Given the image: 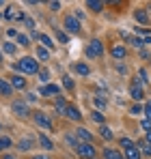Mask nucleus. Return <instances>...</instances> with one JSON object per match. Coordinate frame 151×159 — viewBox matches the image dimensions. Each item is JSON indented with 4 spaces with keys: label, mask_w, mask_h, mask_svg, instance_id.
Wrapping results in <instances>:
<instances>
[{
    "label": "nucleus",
    "mask_w": 151,
    "mask_h": 159,
    "mask_svg": "<svg viewBox=\"0 0 151 159\" xmlns=\"http://www.w3.org/2000/svg\"><path fill=\"white\" fill-rule=\"evenodd\" d=\"M76 151H78L82 157H93V155H95V148H93L91 144H86V142H82V144H80Z\"/></svg>",
    "instance_id": "nucleus-5"
},
{
    "label": "nucleus",
    "mask_w": 151,
    "mask_h": 159,
    "mask_svg": "<svg viewBox=\"0 0 151 159\" xmlns=\"http://www.w3.org/2000/svg\"><path fill=\"white\" fill-rule=\"evenodd\" d=\"M136 146H138V151L143 148V151H145L147 155H151V144H149V142H147V140H143V142H138Z\"/></svg>",
    "instance_id": "nucleus-19"
},
{
    "label": "nucleus",
    "mask_w": 151,
    "mask_h": 159,
    "mask_svg": "<svg viewBox=\"0 0 151 159\" xmlns=\"http://www.w3.org/2000/svg\"><path fill=\"white\" fill-rule=\"evenodd\" d=\"M104 157L106 159H123V155L117 153V151H112V148H106V151H104Z\"/></svg>",
    "instance_id": "nucleus-10"
},
{
    "label": "nucleus",
    "mask_w": 151,
    "mask_h": 159,
    "mask_svg": "<svg viewBox=\"0 0 151 159\" xmlns=\"http://www.w3.org/2000/svg\"><path fill=\"white\" fill-rule=\"evenodd\" d=\"M140 112H143V110H140L138 106H134V107H132V114H140Z\"/></svg>",
    "instance_id": "nucleus-37"
},
{
    "label": "nucleus",
    "mask_w": 151,
    "mask_h": 159,
    "mask_svg": "<svg viewBox=\"0 0 151 159\" xmlns=\"http://www.w3.org/2000/svg\"><path fill=\"white\" fill-rule=\"evenodd\" d=\"M145 114H147V120L151 123V101H147V106H145Z\"/></svg>",
    "instance_id": "nucleus-31"
},
{
    "label": "nucleus",
    "mask_w": 151,
    "mask_h": 159,
    "mask_svg": "<svg viewBox=\"0 0 151 159\" xmlns=\"http://www.w3.org/2000/svg\"><path fill=\"white\" fill-rule=\"evenodd\" d=\"M100 133H101V138H106V140H110V138H112V131H110L106 125H101V127H100Z\"/></svg>",
    "instance_id": "nucleus-21"
},
{
    "label": "nucleus",
    "mask_w": 151,
    "mask_h": 159,
    "mask_svg": "<svg viewBox=\"0 0 151 159\" xmlns=\"http://www.w3.org/2000/svg\"><path fill=\"white\" fill-rule=\"evenodd\" d=\"M58 93H61V88L56 84H48V86H43L39 90V95H58Z\"/></svg>",
    "instance_id": "nucleus-7"
},
{
    "label": "nucleus",
    "mask_w": 151,
    "mask_h": 159,
    "mask_svg": "<svg viewBox=\"0 0 151 159\" xmlns=\"http://www.w3.org/2000/svg\"><path fill=\"white\" fill-rule=\"evenodd\" d=\"M63 84H65V88H69V90L74 88V82H71L69 78H65V80H63Z\"/></svg>",
    "instance_id": "nucleus-34"
},
{
    "label": "nucleus",
    "mask_w": 151,
    "mask_h": 159,
    "mask_svg": "<svg viewBox=\"0 0 151 159\" xmlns=\"http://www.w3.org/2000/svg\"><path fill=\"white\" fill-rule=\"evenodd\" d=\"M48 78H50V73H48L46 69H41V71H39V80H41V82H48Z\"/></svg>",
    "instance_id": "nucleus-26"
},
{
    "label": "nucleus",
    "mask_w": 151,
    "mask_h": 159,
    "mask_svg": "<svg viewBox=\"0 0 151 159\" xmlns=\"http://www.w3.org/2000/svg\"><path fill=\"white\" fill-rule=\"evenodd\" d=\"M4 159H15V157L13 155H4Z\"/></svg>",
    "instance_id": "nucleus-40"
},
{
    "label": "nucleus",
    "mask_w": 151,
    "mask_h": 159,
    "mask_svg": "<svg viewBox=\"0 0 151 159\" xmlns=\"http://www.w3.org/2000/svg\"><path fill=\"white\" fill-rule=\"evenodd\" d=\"M112 56H114V58H123V56H125V48H123V45H114V48H112Z\"/></svg>",
    "instance_id": "nucleus-14"
},
{
    "label": "nucleus",
    "mask_w": 151,
    "mask_h": 159,
    "mask_svg": "<svg viewBox=\"0 0 151 159\" xmlns=\"http://www.w3.org/2000/svg\"><path fill=\"white\" fill-rule=\"evenodd\" d=\"M37 39H39V41H41L46 48H54V43H52V39L48 37V34H37Z\"/></svg>",
    "instance_id": "nucleus-16"
},
{
    "label": "nucleus",
    "mask_w": 151,
    "mask_h": 159,
    "mask_svg": "<svg viewBox=\"0 0 151 159\" xmlns=\"http://www.w3.org/2000/svg\"><path fill=\"white\" fill-rule=\"evenodd\" d=\"M86 7H89V9H93V11H101V9H104V2H100V0H89V2H86Z\"/></svg>",
    "instance_id": "nucleus-13"
},
{
    "label": "nucleus",
    "mask_w": 151,
    "mask_h": 159,
    "mask_svg": "<svg viewBox=\"0 0 151 159\" xmlns=\"http://www.w3.org/2000/svg\"><path fill=\"white\" fill-rule=\"evenodd\" d=\"M0 95H4V97L13 95V86L9 82H4V80H0Z\"/></svg>",
    "instance_id": "nucleus-8"
},
{
    "label": "nucleus",
    "mask_w": 151,
    "mask_h": 159,
    "mask_svg": "<svg viewBox=\"0 0 151 159\" xmlns=\"http://www.w3.org/2000/svg\"><path fill=\"white\" fill-rule=\"evenodd\" d=\"M7 146H11V140L9 138H0V148H7Z\"/></svg>",
    "instance_id": "nucleus-30"
},
{
    "label": "nucleus",
    "mask_w": 151,
    "mask_h": 159,
    "mask_svg": "<svg viewBox=\"0 0 151 159\" xmlns=\"http://www.w3.org/2000/svg\"><path fill=\"white\" fill-rule=\"evenodd\" d=\"M140 127H143L147 133H151V123H149V120H143V125H140Z\"/></svg>",
    "instance_id": "nucleus-33"
},
{
    "label": "nucleus",
    "mask_w": 151,
    "mask_h": 159,
    "mask_svg": "<svg viewBox=\"0 0 151 159\" xmlns=\"http://www.w3.org/2000/svg\"><path fill=\"white\" fill-rule=\"evenodd\" d=\"M101 54H104V45H101V41L93 39V41L86 45V56H89V58H100Z\"/></svg>",
    "instance_id": "nucleus-2"
},
{
    "label": "nucleus",
    "mask_w": 151,
    "mask_h": 159,
    "mask_svg": "<svg viewBox=\"0 0 151 159\" xmlns=\"http://www.w3.org/2000/svg\"><path fill=\"white\" fill-rule=\"evenodd\" d=\"M65 114H67L69 118H74V120H80V112H78V110H76L74 106H69V107H67V112H65Z\"/></svg>",
    "instance_id": "nucleus-15"
},
{
    "label": "nucleus",
    "mask_w": 151,
    "mask_h": 159,
    "mask_svg": "<svg viewBox=\"0 0 151 159\" xmlns=\"http://www.w3.org/2000/svg\"><path fill=\"white\" fill-rule=\"evenodd\" d=\"M78 135H80V138H82V140H84L86 144H91V140H93V135H91V131H86V129H82V127L78 129Z\"/></svg>",
    "instance_id": "nucleus-12"
},
{
    "label": "nucleus",
    "mask_w": 151,
    "mask_h": 159,
    "mask_svg": "<svg viewBox=\"0 0 151 159\" xmlns=\"http://www.w3.org/2000/svg\"><path fill=\"white\" fill-rule=\"evenodd\" d=\"M17 69H20V71H26V73H37V71H39V65H37L35 58L24 56V58L20 60V65H17Z\"/></svg>",
    "instance_id": "nucleus-1"
},
{
    "label": "nucleus",
    "mask_w": 151,
    "mask_h": 159,
    "mask_svg": "<svg viewBox=\"0 0 151 159\" xmlns=\"http://www.w3.org/2000/svg\"><path fill=\"white\" fill-rule=\"evenodd\" d=\"M125 155H127V159H140V151H138V146L134 144V146L125 148Z\"/></svg>",
    "instance_id": "nucleus-9"
},
{
    "label": "nucleus",
    "mask_w": 151,
    "mask_h": 159,
    "mask_svg": "<svg viewBox=\"0 0 151 159\" xmlns=\"http://www.w3.org/2000/svg\"><path fill=\"white\" fill-rule=\"evenodd\" d=\"M50 9H52V11H58V9H61V4H58V2H50Z\"/></svg>",
    "instance_id": "nucleus-36"
},
{
    "label": "nucleus",
    "mask_w": 151,
    "mask_h": 159,
    "mask_svg": "<svg viewBox=\"0 0 151 159\" xmlns=\"http://www.w3.org/2000/svg\"><path fill=\"white\" fill-rule=\"evenodd\" d=\"M129 95H132L134 99H143V97H145V90H143V86H140V80H134V82H132Z\"/></svg>",
    "instance_id": "nucleus-3"
},
{
    "label": "nucleus",
    "mask_w": 151,
    "mask_h": 159,
    "mask_svg": "<svg viewBox=\"0 0 151 159\" xmlns=\"http://www.w3.org/2000/svg\"><path fill=\"white\" fill-rule=\"evenodd\" d=\"M56 37H58V39H61V43H67V37H65V34H63V32H56Z\"/></svg>",
    "instance_id": "nucleus-35"
},
{
    "label": "nucleus",
    "mask_w": 151,
    "mask_h": 159,
    "mask_svg": "<svg viewBox=\"0 0 151 159\" xmlns=\"http://www.w3.org/2000/svg\"><path fill=\"white\" fill-rule=\"evenodd\" d=\"M13 110H15V114H20V116H26V114H28L24 103H13Z\"/></svg>",
    "instance_id": "nucleus-18"
},
{
    "label": "nucleus",
    "mask_w": 151,
    "mask_h": 159,
    "mask_svg": "<svg viewBox=\"0 0 151 159\" xmlns=\"http://www.w3.org/2000/svg\"><path fill=\"white\" fill-rule=\"evenodd\" d=\"M121 146H123V148H129V146H134V142L127 140V138H121Z\"/></svg>",
    "instance_id": "nucleus-28"
},
{
    "label": "nucleus",
    "mask_w": 151,
    "mask_h": 159,
    "mask_svg": "<svg viewBox=\"0 0 151 159\" xmlns=\"http://www.w3.org/2000/svg\"><path fill=\"white\" fill-rule=\"evenodd\" d=\"M0 60H2V52H0Z\"/></svg>",
    "instance_id": "nucleus-41"
},
{
    "label": "nucleus",
    "mask_w": 151,
    "mask_h": 159,
    "mask_svg": "<svg viewBox=\"0 0 151 159\" xmlns=\"http://www.w3.org/2000/svg\"><path fill=\"white\" fill-rule=\"evenodd\" d=\"M37 56H39L41 60H48V50H46V48H37Z\"/></svg>",
    "instance_id": "nucleus-23"
},
{
    "label": "nucleus",
    "mask_w": 151,
    "mask_h": 159,
    "mask_svg": "<svg viewBox=\"0 0 151 159\" xmlns=\"http://www.w3.org/2000/svg\"><path fill=\"white\" fill-rule=\"evenodd\" d=\"M91 118H93V120H97V123H101V120H104V114H101V112H93V114H91Z\"/></svg>",
    "instance_id": "nucleus-27"
},
{
    "label": "nucleus",
    "mask_w": 151,
    "mask_h": 159,
    "mask_svg": "<svg viewBox=\"0 0 151 159\" xmlns=\"http://www.w3.org/2000/svg\"><path fill=\"white\" fill-rule=\"evenodd\" d=\"M147 142H149V144H151V133H147Z\"/></svg>",
    "instance_id": "nucleus-39"
},
{
    "label": "nucleus",
    "mask_w": 151,
    "mask_h": 159,
    "mask_svg": "<svg viewBox=\"0 0 151 159\" xmlns=\"http://www.w3.org/2000/svg\"><path fill=\"white\" fill-rule=\"evenodd\" d=\"M76 71H78L80 75H89V67H86V65H82V62H80V65H76Z\"/></svg>",
    "instance_id": "nucleus-22"
},
{
    "label": "nucleus",
    "mask_w": 151,
    "mask_h": 159,
    "mask_svg": "<svg viewBox=\"0 0 151 159\" xmlns=\"http://www.w3.org/2000/svg\"><path fill=\"white\" fill-rule=\"evenodd\" d=\"M35 123H37V125H41L43 129L52 131V123H50V118H48L43 112H37V114H35Z\"/></svg>",
    "instance_id": "nucleus-4"
},
{
    "label": "nucleus",
    "mask_w": 151,
    "mask_h": 159,
    "mask_svg": "<svg viewBox=\"0 0 151 159\" xmlns=\"http://www.w3.org/2000/svg\"><path fill=\"white\" fill-rule=\"evenodd\" d=\"M35 159H48V157H46V155H37Z\"/></svg>",
    "instance_id": "nucleus-38"
},
{
    "label": "nucleus",
    "mask_w": 151,
    "mask_h": 159,
    "mask_svg": "<svg viewBox=\"0 0 151 159\" xmlns=\"http://www.w3.org/2000/svg\"><path fill=\"white\" fill-rule=\"evenodd\" d=\"M20 146H22L24 151H28V148H30V140H28V138H26V140H22V142H20Z\"/></svg>",
    "instance_id": "nucleus-32"
},
{
    "label": "nucleus",
    "mask_w": 151,
    "mask_h": 159,
    "mask_svg": "<svg viewBox=\"0 0 151 159\" xmlns=\"http://www.w3.org/2000/svg\"><path fill=\"white\" fill-rule=\"evenodd\" d=\"M11 84H13L15 88H24V86H26V80L17 75V78H13V80H11Z\"/></svg>",
    "instance_id": "nucleus-20"
},
{
    "label": "nucleus",
    "mask_w": 151,
    "mask_h": 159,
    "mask_svg": "<svg viewBox=\"0 0 151 159\" xmlns=\"http://www.w3.org/2000/svg\"><path fill=\"white\" fill-rule=\"evenodd\" d=\"M0 151H2V148H0Z\"/></svg>",
    "instance_id": "nucleus-43"
},
{
    "label": "nucleus",
    "mask_w": 151,
    "mask_h": 159,
    "mask_svg": "<svg viewBox=\"0 0 151 159\" xmlns=\"http://www.w3.org/2000/svg\"><path fill=\"white\" fill-rule=\"evenodd\" d=\"M2 48H4V52H7V54H15V45H13V43H4Z\"/></svg>",
    "instance_id": "nucleus-25"
},
{
    "label": "nucleus",
    "mask_w": 151,
    "mask_h": 159,
    "mask_svg": "<svg viewBox=\"0 0 151 159\" xmlns=\"http://www.w3.org/2000/svg\"><path fill=\"white\" fill-rule=\"evenodd\" d=\"M0 129H2V125H0Z\"/></svg>",
    "instance_id": "nucleus-42"
},
{
    "label": "nucleus",
    "mask_w": 151,
    "mask_h": 159,
    "mask_svg": "<svg viewBox=\"0 0 151 159\" xmlns=\"http://www.w3.org/2000/svg\"><path fill=\"white\" fill-rule=\"evenodd\" d=\"M136 20H138V22H147V13H145V11H138V13H136Z\"/></svg>",
    "instance_id": "nucleus-29"
},
{
    "label": "nucleus",
    "mask_w": 151,
    "mask_h": 159,
    "mask_svg": "<svg viewBox=\"0 0 151 159\" xmlns=\"http://www.w3.org/2000/svg\"><path fill=\"white\" fill-rule=\"evenodd\" d=\"M65 28H67L69 32H78V30H80V24H78V20H76V17L69 15V17H65Z\"/></svg>",
    "instance_id": "nucleus-6"
},
{
    "label": "nucleus",
    "mask_w": 151,
    "mask_h": 159,
    "mask_svg": "<svg viewBox=\"0 0 151 159\" xmlns=\"http://www.w3.org/2000/svg\"><path fill=\"white\" fill-rule=\"evenodd\" d=\"M17 43H20V45H30V43H28V37H26V34H17Z\"/></svg>",
    "instance_id": "nucleus-24"
},
{
    "label": "nucleus",
    "mask_w": 151,
    "mask_h": 159,
    "mask_svg": "<svg viewBox=\"0 0 151 159\" xmlns=\"http://www.w3.org/2000/svg\"><path fill=\"white\" fill-rule=\"evenodd\" d=\"M67 103H65V99H58V101H56V112H58V114H65V112H67Z\"/></svg>",
    "instance_id": "nucleus-17"
},
{
    "label": "nucleus",
    "mask_w": 151,
    "mask_h": 159,
    "mask_svg": "<svg viewBox=\"0 0 151 159\" xmlns=\"http://www.w3.org/2000/svg\"><path fill=\"white\" fill-rule=\"evenodd\" d=\"M37 138H39V142H41V146H43V148H48V151H52V148H54V144H52V142L46 138V135H43V133H39Z\"/></svg>",
    "instance_id": "nucleus-11"
}]
</instances>
